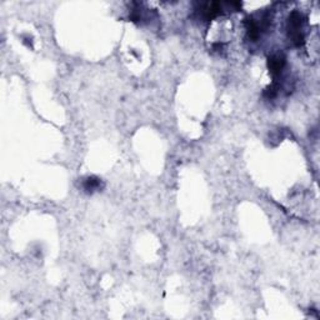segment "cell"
I'll use <instances>...</instances> for the list:
<instances>
[{
	"label": "cell",
	"instance_id": "cell-1",
	"mask_svg": "<svg viewBox=\"0 0 320 320\" xmlns=\"http://www.w3.org/2000/svg\"><path fill=\"white\" fill-rule=\"evenodd\" d=\"M304 15L300 11H291L288 20V35L295 46L300 48L305 44V37L302 32L303 24H304Z\"/></svg>",
	"mask_w": 320,
	"mask_h": 320
},
{
	"label": "cell",
	"instance_id": "cell-2",
	"mask_svg": "<svg viewBox=\"0 0 320 320\" xmlns=\"http://www.w3.org/2000/svg\"><path fill=\"white\" fill-rule=\"evenodd\" d=\"M284 66H285V58L280 54H275V55L269 56L268 59V69H269V73L274 78L279 77L280 73L283 72Z\"/></svg>",
	"mask_w": 320,
	"mask_h": 320
},
{
	"label": "cell",
	"instance_id": "cell-3",
	"mask_svg": "<svg viewBox=\"0 0 320 320\" xmlns=\"http://www.w3.org/2000/svg\"><path fill=\"white\" fill-rule=\"evenodd\" d=\"M199 11L201 13L203 18L205 20H212L217 18L223 13V4L222 3H207L200 5Z\"/></svg>",
	"mask_w": 320,
	"mask_h": 320
},
{
	"label": "cell",
	"instance_id": "cell-4",
	"mask_svg": "<svg viewBox=\"0 0 320 320\" xmlns=\"http://www.w3.org/2000/svg\"><path fill=\"white\" fill-rule=\"evenodd\" d=\"M244 24H245V29H246V34H248V38L253 42L259 39L260 33H262V28L259 25V21L255 20L253 16H248L244 21Z\"/></svg>",
	"mask_w": 320,
	"mask_h": 320
},
{
	"label": "cell",
	"instance_id": "cell-5",
	"mask_svg": "<svg viewBox=\"0 0 320 320\" xmlns=\"http://www.w3.org/2000/svg\"><path fill=\"white\" fill-rule=\"evenodd\" d=\"M100 186V179L96 177H89L84 182V190L87 193H93L94 190L99 189Z\"/></svg>",
	"mask_w": 320,
	"mask_h": 320
},
{
	"label": "cell",
	"instance_id": "cell-6",
	"mask_svg": "<svg viewBox=\"0 0 320 320\" xmlns=\"http://www.w3.org/2000/svg\"><path fill=\"white\" fill-rule=\"evenodd\" d=\"M278 90H279L278 83L274 82L272 85H270V87H268L267 89H265L264 96H265V98H268V99L275 98L276 94H278Z\"/></svg>",
	"mask_w": 320,
	"mask_h": 320
}]
</instances>
